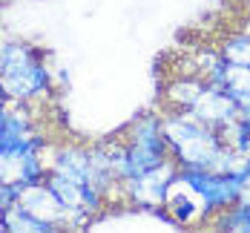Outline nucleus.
I'll list each match as a JSON object with an SVG mask.
<instances>
[{
    "label": "nucleus",
    "instance_id": "4",
    "mask_svg": "<svg viewBox=\"0 0 250 233\" xmlns=\"http://www.w3.org/2000/svg\"><path fill=\"white\" fill-rule=\"evenodd\" d=\"M18 202L32 216H38V219H43L49 225H66V228H72V210L58 199V193L52 190L46 181L43 184H29V187H23Z\"/></svg>",
    "mask_w": 250,
    "mask_h": 233
},
{
    "label": "nucleus",
    "instance_id": "18",
    "mask_svg": "<svg viewBox=\"0 0 250 233\" xmlns=\"http://www.w3.org/2000/svg\"><path fill=\"white\" fill-rule=\"evenodd\" d=\"M225 233H250V231H225Z\"/></svg>",
    "mask_w": 250,
    "mask_h": 233
},
{
    "label": "nucleus",
    "instance_id": "2",
    "mask_svg": "<svg viewBox=\"0 0 250 233\" xmlns=\"http://www.w3.org/2000/svg\"><path fill=\"white\" fill-rule=\"evenodd\" d=\"M0 89L9 95V101H21V104L46 101L52 92L58 89L55 86V66L49 64V55L43 52L38 61H32L23 69L3 72Z\"/></svg>",
    "mask_w": 250,
    "mask_h": 233
},
{
    "label": "nucleus",
    "instance_id": "14",
    "mask_svg": "<svg viewBox=\"0 0 250 233\" xmlns=\"http://www.w3.org/2000/svg\"><path fill=\"white\" fill-rule=\"evenodd\" d=\"M236 109H239V118H242L245 124H250V98H245V101L239 104Z\"/></svg>",
    "mask_w": 250,
    "mask_h": 233
},
{
    "label": "nucleus",
    "instance_id": "10",
    "mask_svg": "<svg viewBox=\"0 0 250 233\" xmlns=\"http://www.w3.org/2000/svg\"><path fill=\"white\" fill-rule=\"evenodd\" d=\"M216 135L227 150H233L239 155H250V124H245L239 115L233 121H227L225 127L216 129Z\"/></svg>",
    "mask_w": 250,
    "mask_h": 233
},
{
    "label": "nucleus",
    "instance_id": "5",
    "mask_svg": "<svg viewBox=\"0 0 250 233\" xmlns=\"http://www.w3.org/2000/svg\"><path fill=\"white\" fill-rule=\"evenodd\" d=\"M204 89H207L204 78L175 72L161 84V112H190Z\"/></svg>",
    "mask_w": 250,
    "mask_h": 233
},
{
    "label": "nucleus",
    "instance_id": "9",
    "mask_svg": "<svg viewBox=\"0 0 250 233\" xmlns=\"http://www.w3.org/2000/svg\"><path fill=\"white\" fill-rule=\"evenodd\" d=\"M219 52H222V58H225L227 64H233V66H250V35L242 32V29L225 35L219 41Z\"/></svg>",
    "mask_w": 250,
    "mask_h": 233
},
{
    "label": "nucleus",
    "instance_id": "13",
    "mask_svg": "<svg viewBox=\"0 0 250 233\" xmlns=\"http://www.w3.org/2000/svg\"><path fill=\"white\" fill-rule=\"evenodd\" d=\"M239 205H250V170L245 173V184H242V196H239Z\"/></svg>",
    "mask_w": 250,
    "mask_h": 233
},
{
    "label": "nucleus",
    "instance_id": "11",
    "mask_svg": "<svg viewBox=\"0 0 250 233\" xmlns=\"http://www.w3.org/2000/svg\"><path fill=\"white\" fill-rule=\"evenodd\" d=\"M222 92L236 106L245 98H250V66H233V64H227V75H225V84H222Z\"/></svg>",
    "mask_w": 250,
    "mask_h": 233
},
{
    "label": "nucleus",
    "instance_id": "16",
    "mask_svg": "<svg viewBox=\"0 0 250 233\" xmlns=\"http://www.w3.org/2000/svg\"><path fill=\"white\" fill-rule=\"evenodd\" d=\"M239 29H242V32H248V35H250V12L245 15V18H242V23H239Z\"/></svg>",
    "mask_w": 250,
    "mask_h": 233
},
{
    "label": "nucleus",
    "instance_id": "12",
    "mask_svg": "<svg viewBox=\"0 0 250 233\" xmlns=\"http://www.w3.org/2000/svg\"><path fill=\"white\" fill-rule=\"evenodd\" d=\"M18 199H21V187H18V184H6V181H0V213L9 210L12 205H18Z\"/></svg>",
    "mask_w": 250,
    "mask_h": 233
},
{
    "label": "nucleus",
    "instance_id": "1",
    "mask_svg": "<svg viewBox=\"0 0 250 233\" xmlns=\"http://www.w3.org/2000/svg\"><path fill=\"white\" fill-rule=\"evenodd\" d=\"M126 144V170H124V184L144 173H150L155 167H161L170 155V144L164 135V115L158 112H141L135 115L121 132ZM121 184V187H124Z\"/></svg>",
    "mask_w": 250,
    "mask_h": 233
},
{
    "label": "nucleus",
    "instance_id": "7",
    "mask_svg": "<svg viewBox=\"0 0 250 233\" xmlns=\"http://www.w3.org/2000/svg\"><path fill=\"white\" fill-rule=\"evenodd\" d=\"M61 225H49L38 216H32L21 202L0 213V233H55Z\"/></svg>",
    "mask_w": 250,
    "mask_h": 233
},
{
    "label": "nucleus",
    "instance_id": "17",
    "mask_svg": "<svg viewBox=\"0 0 250 233\" xmlns=\"http://www.w3.org/2000/svg\"><path fill=\"white\" fill-rule=\"evenodd\" d=\"M55 233H78V231H75V228H66V225H61Z\"/></svg>",
    "mask_w": 250,
    "mask_h": 233
},
{
    "label": "nucleus",
    "instance_id": "19",
    "mask_svg": "<svg viewBox=\"0 0 250 233\" xmlns=\"http://www.w3.org/2000/svg\"><path fill=\"white\" fill-rule=\"evenodd\" d=\"M0 78H3V61H0Z\"/></svg>",
    "mask_w": 250,
    "mask_h": 233
},
{
    "label": "nucleus",
    "instance_id": "8",
    "mask_svg": "<svg viewBox=\"0 0 250 233\" xmlns=\"http://www.w3.org/2000/svg\"><path fill=\"white\" fill-rule=\"evenodd\" d=\"M43 55L41 46L29 43L23 38H6L0 41V61H3V72H12V69H23L32 61H38Z\"/></svg>",
    "mask_w": 250,
    "mask_h": 233
},
{
    "label": "nucleus",
    "instance_id": "15",
    "mask_svg": "<svg viewBox=\"0 0 250 233\" xmlns=\"http://www.w3.org/2000/svg\"><path fill=\"white\" fill-rule=\"evenodd\" d=\"M9 95H6V92H3V89H0V124H3V118H6V112H9Z\"/></svg>",
    "mask_w": 250,
    "mask_h": 233
},
{
    "label": "nucleus",
    "instance_id": "6",
    "mask_svg": "<svg viewBox=\"0 0 250 233\" xmlns=\"http://www.w3.org/2000/svg\"><path fill=\"white\" fill-rule=\"evenodd\" d=\"M190 115H193L196 121H201L204 127L219 129V127H225L227 121H233V118L239 115V109H236V104L230 101L222 89L207 86V89L199 95V101L193 104Z\"/></svg>",
    "mask_w": 250,
    "mask_h": 233
},
{
    "label": "nucleus",
    "instance_id": "3",
    "mask_svg": "<svg viewBox=\"0 0 250 233\" xmlns=\"http://www.w3.org/2000/svg\"><path fill=\"white\" fill-rule=\"evenodd\" d=\"M175 173H178V164H175L173 158H167L161 167H155V170L138 176V179L126 181L124 184V199L132 202L135 207L161 213V210H164V202H167V193H170V184H173V179H175Z\"/></svg>",
    "mask_w": 250,
    "mask_h": 233
}]
</instances>
